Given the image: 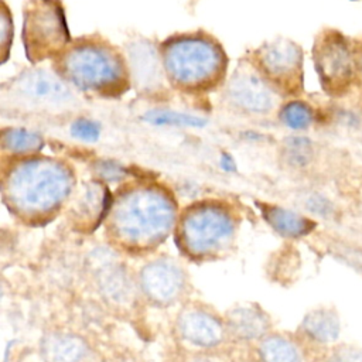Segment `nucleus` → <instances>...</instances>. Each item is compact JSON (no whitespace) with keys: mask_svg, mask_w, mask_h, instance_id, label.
Instances as JSON below:
<instances>
[{"mask_svg":"<svg viewBox=\"0 0 362 362\" xmlns=\"http://www.w3.org/2000/svg\"><path fill=\"white\" fill-rule=\"evenodd\" d=\"M178 201L173 189L150 175H136L113 192L103 222L109 242L127 253H147L174 233Z\"/></svg>","mask_w":362,"mask_h":362,"instance_id":"obj_1","label":"nucleus"},{"mask_svg":"<svg viewBox=\"0 0 362 362\" xmlns=\"http://www.w3.org/2000/svg\"><path fill=\"white\" fill-rule=\"evenodd\" d=\"M78 177L65 158L35 154L1 163V201L21 223L42 226L65 211Z\"/></svg>","mask_w":362,"mask_h":362,"instance_id":"obj_2","label":"nucleus"},{"mask_svg":"<svg viewBox=\"0 0 362 362\" xmlns=\"http://www.w3.org/2000/svg\"><path fill=\"white\" fill-rule=\"evenodd\" d=\"M51 68L79 95L120 99L132 89L126 54L100 34L74 38Z\"/></svg>","mask_w":362,"mask_h":362,"instance_id":"obj_3","label":"nucleus"},{"mask_svg":"<svg viewBox=\"0 0 362 362\" xmlns=\"http://www.w3.org/2000/svg\"><path fill=\"white\" fill-rule=\"evenodd\" d=\"M170 88L189 98L221 90L228 79L229 57L216 37L205 30L174 33L158 42Z\"/></svg>","mask_w":362,"mask_h":362,"instance_id":"obj_4","label":"nucleus"},{"mask_svg":"<svg viewBox=\"0 0 362 362\" xmlns=\"http://www.w3.org/2000/svg\"><path fill=\"white\" fill-rule=\"evenodd\" d=\"M82 106L79 93L51 66L24 68L1 83L0 110L11 117H66Z\"/></svg>","mask_w":362,"mask_h":362,"instance_id":"obj_5","label":"nucleus"},{"mask_svg":"<svg viewBox=\"0 0 362 362\" xmlns=\"http://www.w3.org/2000/svg\"><path fill=\"white\" fill-rule=\"evenodd\" d=\"M239 225V211L230 201L202 198L180 211L174 238L187 257L212 260L233 246Z\"/></svg>","mask_w":362,"mask_h":362,"instance_id":"obj_6","label":"nucleus"},{"mask_svg":"<svg viewBox=\"0 0 362 362\" xmlns=\"http://www.w3.org/2000/svg\"><path fill=\"white\" fill-rule=\"evenodd\" d=\"M21 40L33 65L54 61L74 40L71 38L61 0H25L23 6Z\"/></svg>","mask_w":362,"mask_h":362,"instance_id":"obj_7","label":"nucleus"},{"mask_svg":"<svg viewBox=\"0 0 362 362\" xmlns=\"http://www.w3.org/2000/svg\"><path fill=\"white\" fill-rule=\"evenodd\" d=\"M243 57L284 99H297L303 93L304 55L293 40L279 37L264 41Z\"/></svg>","mask_w":362,"mask_h":362,"instance_id":"obj_8","label":"nucleus"},{"mask_svg":"<svg viewBox=\"0 0 362 362\" xmlns=\"http://www.w3.org/2000/svg\"><path fill=\"white\" fill-rule=\"evenodd\" d=\"M221 99L239 115L260 117L279 110L284 98L242 57L221 89Z\"/></svg>","mask_w":362,"mask_h":362,"instance_id":"obj_9","label":"nucleus"},{"mask_svg":"<svg viewBox=\"0 0 362 362\" xmlns=\"http://www.w3.org/2000/svg\"><path fill=\"white\" fill-rule=\"evenodd\" d=\"M313 61L321 88L334 98L348 92L359 68V61L349 41L339 31L331 28L315 37Z\"/></svg>","mask_w":362,"mask_h":362,"instance_id":"obj_10","label":"nucleus"},{"mask_svg":"<svg viewBox=\"0 0 362 362\" xmlns=\"http://www.w3.org/2000/svg\"><path fill=\"white\" fill-rule=\"evenodd\" d=\"M127 58L132 88L140 98L164 102L171 98L158 44L146 37H134L123 44Z\"/></svg>","mask_w":362,"mask_h":362,"instance_id":"obj_11","label":"nucleus"},{"mask_svg":"<svg viewBox=\"0 0 362 362\" xmlns=\"http://www.w3.org/2000/svg\"><path fill=\"white\" fill-rule=\"evenodd\" d=\"M185 270L170 257L147 262L139 272L137 287L143 297L156 307H170L181 301L187 291Z\"/></svg>","mask_w":362,"mask_h":362,"instance_id":"obj_12","label":"nucleus"},{"mask_svg":"<svg viewBox=\"0 0 362 362\" xmlns=\"http://www.w3.org/2000/svg\"><path fill=\"white\" fill-rule=\"evenodd\" d=\"M112 198L113 192L106 182L93 177L79 181L64 211L71 228L88 233L103 225Z\"/></svg>","mask_w":362,"mask_h":362,"instance_id":"obj_13","label":"nucleus"},{"mask_svg":"<svg viewBox=\"0 0 362 362\" xmlns=\"http://www.w3.org/2000/svg\"><path fill=\"white\" fill-rule=\"evenodd\" d=\"M175 331L181 341L198 351H214L229 339L225 318L204 305H185L175 321Z\"/></svg>","mask_w":362,"mask_h":362,"instance_id":"obj_14","label":"nucleus"},{"mask_svg":"<svg viewBox=\"0 0 362 362\" xmlns=\"http://www.w3.org/2000/svg\"><path fill=\"white\" fill-rule=\"evenodd\" d=\"M229 339L250 342L270 334L269 315L256 305H236L225 315Z\"/></svg>","mask_w":362,"mask_h":362,"instance_id":"obj_15","label":"nucleus"},{"mask_svg":"<svg viewBox=\"0 0 362 362\" xmlns=\"http://www.w3.org/2000/svg\"><path fill=\"white\" fill-rule=\"evenodd\" d=\"M95 280L102 297L115 305L127 304L136 291L134 281L123 264L112 262L110 259H103V262L98 264Z\"/></svg>","mask_w":362,"mask_h":362,"instance_id":"obj_16","label":"nucleus"},{"mask_svg":"<svg viewBox=\"0 0 362 362\" xmlns=\"http://www.w3.org/2000/svg\"><path fill=\"white\" fill-rule=\"evenodd\" d=\"M44 362H90L92 349L79 335L49 332L41 339Z\"/></svg>","mask_w":362,"mask_h":362,"instance_id":"obj_17","label":"nucleus"},{"mask_svg":"<svg viewBox=\"0 0 362 362\" xmlns=\"http://www.w3.org/2000/svg\"><path fill=\"white\" fill-rule=\"evenodd\" d=\"M256 205L266 223L283 238H303L315 228L314 221L291 209L263 201H256Z\"/></svg>","mask_w":362,"mask_h":362,"instance_id":"obj_18","label":"nucleus"},{"mask_svg":"<svg viewBox=\"0 0 362 362\" xmlns=\"http://www.w3.org/2000/svg\"><path fill=\"white\" fill-rule=\"evenodd\" d=\"M44 147L45 139L37 130L21 126H8L1 130V163L40 154Z\"/></svg>","mask_w":362,"mask_h":362,"instance_id":"obj_19","label":"nucleus"},{"mask_svg":"<svg viewBox=\"0 0 362 362\" xmlns=\"http://www.w3.org/2000/svg\"><path fill=\"white\" fill-rule=\"evenodd\" d=\"M300 329L313 342L329 344L339 335V318L334 310L317 308L303 318Z\"/></svg>","mask_w":362,"mask_h":362,"instance_id":"obj_20","label":"nucleus"},{"mask_svg":"<svg viewBox=\"0 0 362 362\" xmlns=\"http://www.w3.org/2000/svg\"><path fill=\"white\" fill-rule=\"evenodd\" d=\"M257 355L260 362H304L298 345L281 334H267L260 339Z\"/></svg>","mask_w":362,"mask_h":362,"instance_id":"obj_21","label":"nucleus"},{"mask_svg":"<svg viewBox=\"0 0 362 362\" xmlns=\"http://www.w3.org/2000/svg\"><path fill=\"white\" fill-rule=\"evenodd\" d=\"M279 120L290 130H305L314 122L313 107L301 99H290L277 110Z\"/></svg>","mask_w":362,"mask_h":362,"instance_id":"obj_22","label":"nucleus"},{"mask_svg":"<svg viewBox=\"0 0 362 362\" xmlns=\"http://www.w3.org/2000/svg\"><path fill=\"white\" fill-rule=\"evenodd\" d=\"M89 170L93 174L92 177L96 180H100L106 184L110 182H124L130 180L132 177H136L133 174V168L112 158H95L89 163Z\"/></svg>","mask_w":362,"mask_h":362,"instance_id":"obj_23","label":"nucleus"},{"mask_svg":"<svg viewBox=\"0 0 362 362\" xmlns=\"http://www.w3.org/2000/svg\"><path fill=\"white\" fill-rule=\"evenodd\" d=\"M144 120L156 126H180V127H202L205 120L201 116L181 113L173 109H151L144 113Z\"/></svg>","mask_w":362,"mask_h":362,"instance_id":"obj_24","label":"nucleus"},{"mask_svg":"<svg viewBox=\"0 0 362 362\" xmlns=\"http://www.w3.org/2000/svg\"><path fill=\"white\" fill-rule=\"evenodd\" d=\"M69 134L81 143H96L100 137V124L86 116H76L69 123Z\"/></svg>","mask_w":362,"mask_h":362,"instance_id":"obj_25","label":"nucleus"},{"mask_svg":"<svg viewBox=\"0 0 362 362\" xmlns=\"http://www.w3.org/2000/svg\"><path fill=\"white\" fill-rule=\"evenodd\" d=\"M313 147L308 139L305 137H290L286 140L284 154L287 157V161L291 165L303 167L307 165L311 158Z\"/></svg>","mask_w":362,"mask_h":362,"instance_id":"obj_26","label":"nucleus"},{"mask_svg":"<svg viewBox=\"0 0 362 362\" xmlns=\"http://www.w3.org/2000/svg\"><path fill=\"white\" fill-rule=\"evenodd\" d=\"M6 0H1L0 11V64H6L13 45V18Z\"/></svg>","mask_w":362,"mask_h":362,"instance_id":"obj_27","label":"nucleus"},{"mask_svg":"<svg viewBox=\"0 0 362 362\" xmlns=\"http://www.w3.org/2000/svg\"><path fill=\"white\" fill-rule=\"evenodd\" d=\"M325 362H362V351L349 345H341L331 351Z\"/></svg>","mask_w":362,"mask_h":362,"instance_id":"obj_28","label":"nucleus"},{"mask_svg":"<svg viewBox=\"0 0 362 362\" xmlns=\"http://www.w3.org/2000/svg\"><path fill=\"white\" fill-rule=\"evenodd\" d=\"M184 362H222V361L212 351H197L192 355H189Z\"/></svg>","mask_w":362,"mask_h":362,"instance_id":"obj_29","label":"nucleus"},{"mask_svg":"<svg viewBox=\"0 0 362 362\" xmlns=\"http://www.w3.org/2000/svg\"><path fill=\"white\" fill-rule=\"evenodd\" d=\"M358 72L361 74V76H362V58L359 59V68H358Z\"/></svg>","mask_w":362,"mask_h":362,"instance_id":"obj_30","label":"nucleus"}]
</instances>
